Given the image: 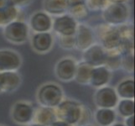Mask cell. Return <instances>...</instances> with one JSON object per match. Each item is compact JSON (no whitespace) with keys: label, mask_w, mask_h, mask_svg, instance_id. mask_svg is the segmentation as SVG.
<instances>
[{"label":"cell","mask_w":135,"mask_h":126,"mask_svg":"<svg viewBox=\"0 0 135 126\" xmlns=\"http://www.w3.org/2000/svg\"><path fill=\"white\" fill-rule=\"evenodd\" d=\"M122 63V53L119 49H114L107 50L106 60L104 67L110 70H116L121 67Z\"/></svg>","instance_id":"21"},{"label":"cell","mask_w":135,"mask_h":126,"mask_svg":"<svg viewBox=\"0 0 135 126\" xmlns=\"http://www.w3.org/2000/svg\"><path fill=\"white\" fill-rule=\"evenodd\" d=\"M28 25L23 21L15 20L9 23L4 28V36L12 43L20 44L25 42L28 38Z\"/></svg>","instance_id":"5"},{"label":"cell","mask_w":135,"mask_h":126,"mask_svg":"<svg viewBox=\"0 0 135 126\" xmlns=\"http://www.w3.org/2000/svg\"><path fill=\"white\" fill-rule=\"evenodd\" d=\"M82 126H91V125H90V124H84V125H82Z\"/></svg>","instance_id":"37"},{"label":"cell","mask_w":135,"mask_h":126,"mask_svg":"<svg viewBox=\"0 0 135 126\" xmlns=\"http://www.w3.org/2000/svg\"><path fill=\"white\" fill-rule=\"evenodd\" d=\"M21 66V58L15 51L0 50V72H15Z\"/></svg>","instance_id":"10"},{"label":"cell","mask_w":135,"mask_h":126,"mask_svg":"<svg viewBox=\"0 0 135 126\" xmlns=\"http://www.w3.org/2000/svg\"><path fill=\"white\" fill-rule=\"evenodd\" d=\"M118 110L124 118L134 115V101L133 99H122L118 102Z\"/></svg>","instance_id":"25"},{"label":"cell","mask_w":135,"mask_h":126,"mask_svg":"<svg viewBox=\"0 0 135 126\" xmlns=\"http://www.w3.org/2000/svg\"><path fill=\"white\" fill-rule=\"evenodd\" d=\"M110 71L104 66L93 67L91 70L89 83L94 87H102L108 83L110 81Z\"/></svg>","instance_id":"15"},{"label":"cell","mask_w":135,"mask_h":126,"mask_svg":"<svg viewBox=\"0 0 135 126\" xmlns=\"http://www.w3.org/2000/svg\"><path fill=\"white\" fill-rule=\"evenodd\" d=\"M50 126H74L71 124H69L66 122H63V121H60V120H56L55 122H54L52 124H50Z\"/></svg>","instance_id":"31"},{"label":"cell","mask_w":135,"mask_h":126,"mask_svg":"<svg viewBox=\"0 0 135 126\" xmlns=\"http://www.w3.org/2000/svg\"><path fill=\"white\" fill-rule=\"evenodd\" d=\"M2 73L3 80V92H12L20 86L21 79L15 72H3Z\"/></svg>","instance_id":"18"},{"label":"cell","mask_w":135,"mask_h":126,"mask_svg":"<svg viewBox=\"0 0 135 126\" xmlns=\"http://www.w3.org/2000/svg\"><path fill=\"white\" fill-rule=\"evenodd\" d=\"M63 99V92L58 85L47 83L41 87L37 94L40 104L44 107L55 109Z\"/></svg>","instance_id":"2"},{"label":"cell","mask_w":135,"mask_h":126,"mask_svg":"<svg viewBox=\"0 0 135 126\" xmlns=\"http://www.w3.org/2000/svg\"><path fill=\"white\" fill-rule=\"evenodd\" d=\"M53 44V38L49 32L36 33L32 38V46L35 51L45 53L50 50Z\"/></svg>","instance_id":"16"},{"label":"cell","mask_w":135,"mask_h":126,"mask_svg":"<svg viewBox=\"0 0 135 126\" xmlns=\"http://www.w3.org/2000/svg\"><path fill=\"white\" fill-rule=\"evenodd\" d=\"M111 126H125L123 124H112Z\"/></svg>","instance_id":"35"},{"label":"cell","mask_w":135,"mask_h":126,"mask_svg":"<svg viewBox=\"0 0 135 126\" xmlns=\"http://www.w3.org/2000/svg\"><path fill=\"white\" fill-rule=\"evenodd\" d=\"M44 8L50 15H64L66 11H68L69 1L68 0H45Z\"/></svg>","instance_id":"17"},{"label":"cell","mask_w":135,"mask_h":126,"mask_svg":"<svg viewBox=\"0 0 135 126\" xmlns=\"http://www.w3.org/2000/svg\"><path fill=\"white\" fill-rule=\"evenodd\" d=\"M85 4L88 9L97 11L104 9L110 3L108 0H85Z\"/></svg>","instance_id":"26"},{"label":"cell","mask_w":135,"mask_h":126,"mask_svg":"<svg viewBox=\"0 0 135 126\" xmlns=\"http://www.w3.org/2000/svg\"><path fill=\"white\" fill-rule=\"evenodd\" d=\"M76 47L79 50H85L93 45L94 35L91 28L85 25H79L76 27L75 34Z\"/></svg>","instance_id":"12"},{"label":"cell","mask_w":135,"mask_h":126,"mask_svg":"<svg viewBox=\"0 0 135 126\" xmlns=\"http://www.w3.org/2000/svg\"><path fill=\"white\" fill-rule=\"evenodd\" d=\"M34 111L32 106L27 102H16L12 108V119L17 124H27L33 119Z\"/></svg>","instance_id":"9"},{"label":"cell","mask_w":135,"mask_h":126,"mask_svg":"<svg viewBox=\"0 0 135 126\" xmlns=\"http://www.w3.org/2000/svg\"><path fill=\"white\" fill-rule=\"evenodd\" d=\"M76 27V20L70 15L59 16L53 22V29L60 35H75Z\"/></svg>","instance_id":"8"},{"label":"cell","mask_w":135,"mask_h":126,"mask_svg":"<svg viewBox=\"0 0 135 126\" xmlns=\"http://www.w3.org/2000/svg\"><path fill=\"white\" fill-rule=\"evenodd\" d=\"M76 64L71 58L60 60L55 67V74L59 79L64 82L71 81L75 77Z\"/></svg>","instance_id":"11"},{"label":"cell","mask_w":135,"mask_h":126,"mask_svg":"<svg viewBox=\"0 0 135 126\" xmlns=\"http://www.w3.org/2000/svg\"><path fill=\"white\" fill-rule=\"evenodd\" d=\"M125 126H134V115L126 118V119H125Z\"/></svg>","instance_id":"30"},{"label":"cell","mask_w":135,"mask_h":126,"mask_svg":"<svg viewBox=\"0 0 135 126\" xmlns=\"http://www.w3.org/2000/svg\"><path fill=\"white\" fill-rule=\"evenodd\" d=\"M0 126H3V125H0Z\"/></svg>","instance_id":"38"},{"label":"cell","mask_w":135,"mask_h":126,"mask_svg":"<svg viewBox=\"0 0 135 126\" xmlns=\"http://www.w3.org/2000/svg\"><path fill=\"white\" fill-rule=\"evenodd\" d=\"M110 3H124L128 0H108Z\"/></svg>","instance_id":"33"},{"label":"cell","mask_w":135,"mask_h":126,"mask_svg":"<svg viewBox=\"0 0 135 126\" xmlns=\"http://www.w3.org/2000/svg\"><path fill=\"white\" fill-rule=\"evenodd\" d=\"M10 1L9 0H0V8L5 7L8 4H10Z\"/></svg>","instance_id":"32"},{"label":"cell","mask_w":135,"mask_h":126,"mask_svg":"<svg viewBox=\"0 0 135 126\" xmlns=\"http://www.w3.org/2000/svg\"><path fill=\"white\" fill-rule=\"evenodd\" d=\"M30 126H44V125H41V124H32L31 125H30Z\"/></svg>","instance_id":"36"},{"label":"cell","mask_w":135,"mask_h":126,"mask_svg":"<svg viewBox=\"0 0 135 126\" xmlns=\"http://www.w3.org/2000/svg\"><path fill=\"white\" fill-rule=\"evenodd\" d=\"M3 92V80L2 77V73L0 72V92Z\"/></svg>","instance_id":"34"},{"label":"cell","mask_w":135,"mask_h":126,"mask_svg":"<svg viewBox=\"0 0 135 126\" xmlns=\"http://www.w3.org/2000/svg\"><path fill=\"white\" fill-rule=\"evenodd\" d=\"M117 94L123 99H134V80L126 79L121 82L117 87Z\"/></svg>","instance_id":"19"},{"label":"cell","mask_w":135,"mask_h":126,"mask_svg":"<svg viewBox=\"0 0 135 126\" xmlns=\"http://www.w3.org/2000/svg\"><path fill=\"white\" fill-rule=\"evenodd\" d=\"M95 119L101 126H111L116 119L115 112L112 109H99L95 114Z\"/></svg>","instance_id":"20"},{"label":"cell","mask_w":135,"mask_h":126,"mask_svg":"<svg viewBox=\"0 0 135 126\" xmlns=\"http://www.w3.org/2000/svg\"><path fill=\"white\" fill-rule=\"evenodd\" d=\"M35 124H39L44 126H50L57 120L55 110L53 108L40 106L34 111L33 119Z\"/></svg>","instance_id":"13"},{"label":"cell","mask_w":135,"mask_h":126,"mask_svg":"<svg viewBox=\"0 0 135 126\" xmlns=\"http://www.w3.org/2000/svg\"><path fill=\"white\" fill-rule=\"evenodd\" d=\"M92 68V67H91L90 65H88L85 62H80L78 65H76V74L74 78L76 79L77 82L81 84L89 83Z\"/></svg>","instance_id":"23"},{"label":"cell","mask_w":135,"mask_h":126,"mask_svg":"<svg viewBox=\"0 0 135 126\" xmlns=\"http://www.w3.org/2000/svg\"><path fill=\"white\" fill-rule=\"evenodd\" d=\"M82 109L78 102L72 100L61 101L55 108L57 119L71 125H76L80 121Z\"/></svg>","instance_id":"1"},{"label":"cell","mask_w":135,"mask_h":126,"mask_svg":"<svg viewBox=\"0 0 135 126\" xmlns=\"http://www.w3.org/2000/svg\"><path fill=\"white\" fill-rule=\"evenodd\" d=\"M60 45L64 49H72L76 47V41L74 35H60Z\"/></svg>","instance_id":"27"},{"label":"cell","mask_w":135,"mask_h":126,"mask_svg":"<svg viewBox=\"0 0 135 126\" xmlns=\"http://www.w3.org/2000/svg\"><path fill=\"white\" fill-rule=\"evenodd\" d=\"M95 102L99 109H112L117 106L118 102V96L116 91L110 87H102L97 91Z\"/></svg>","instance_id":"6"},{"label":"cell","mask_w":135,"mask_h":126,"mask_svg":"<svg viewBox=\"0 0 135 126\" xmlns=\"http://www.w3.org/2000/svg\"><path fill=\"white\" fill-rule=\"evenodd\" d=\"M30 26L32 30L37 33L48 32L52 26V21L47 13L38 12L30 18Z\"/></svg>","instance_id":"14"},{"label":"cell","mask_w":135,"mask_h":126,"mask_svg":"<svg viewBox=\"0 0 135 126\" xmlns=\"http://www.w3.org/2000/svg\"><path fill=\"white\" fill-rule=\"evenodd\" d=\"M9 1L16 8H20V7L27 6L32 0H9Z\"/></svg>","instance_id":"29"},{"label":"cell","mask_w":135,"mask_h":126,"mask_svg":"<svg viewBox=\"0 0 135 126\" xmlns=\"http://www.w3.org/2000/svg\"><path fill=\"white\" fill-rule=\"evenodd\" d=\"M68 11L70 12V15L73 17L76 20H85L89 13V9L86 6L85 1L69 6Z\"/></svg>","instance_id":"24"},{"label":"cell","mask_w":135,"mask_h":126,"mask_svg":"<svg viewBox=\"0 0 135 126\" xmlns=\"http://www.w3.org/2000/svg\"><path fill=\"white\" fill-rule=\"evenodd\" d=\"M133 54H123L122 55V63H121V67H123L128 72H132L133 71Z\"/></svg>","instance_id":"28"},{"label":"cell","mask_w":135,"mask_h":126,"mask_svg":"<svg viewBox=\"0 0 135 126\" xmlns=\"http://www.w3.org/2000/svg\"><path fill=\"white\" fill-rule=\"evenodd\" d=\"M97 33L101 45L106 50L119 48L121 37L118 26L108 24L101 25L97 29Z\"/></svg>","instance_id":"3"},{"label":"cell","mask_w":135,"mask_h":126,"mask_svg":"<svg viewBox=\"0 0 135 126\" xmlns=\"http://www.w3.org/2000/svg\"><path fill=\"white\" fill-rule=\"evenodd\" d=\"M102 15L107 24L118 26L127 22L128 8L124 3H110L103 9Z\"/></svg>","instance_id":"4"},{"label":"cell","mask_w":135,"mask_h":126,"mask_svg":"<svg viewBox=\"0 0 135 126\" xmlns=\"http://www.w3.org/2000/svg\"><path fill=\"white\" fill-rule=\"evenodd\" d=\"M18 16V8L12 3L0 8V26H6L9 23L15 21Z\"/></svg>","instance_id":"22"},{"label":"cell","mask_w":135,"mask_h":126,"mask_svg":"<svg viewBox=\"0 0 135 126\" xmlns=\"http://www.w3.org/2000/svg\"><path fill=\"white\" fill-rule=\"evenodd\" d=\"M107 50L101 45H92L84 50L83 62L92 67L104 66Z\"/></svg>","instance_id":"7"}]
</instances>
